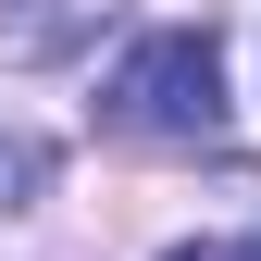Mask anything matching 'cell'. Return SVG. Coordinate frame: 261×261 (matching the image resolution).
<instances>
[{"label":"cell","instance_id":"6da1fadb","mask_svg":"<svg viewBox=\"0 0 261 261\" xmlns=\"http://www.w3.org/2000/svg\"><path fill=\"white\" fill-rule=\"evenodd\" d=\"M112 124L124 137H212L224 124V50H212V25H149L137 50L112 62Z\"/></svg>","mask_w":261,"mask_h":261},{"label":"cell","instance_id":"7a4b0ae2","mask_svg":"<svg viewBox=\"0 0 261 261\" xmlns=\"http://www.w3.org/2000/svg\"><path fill=\"white\" fill-rule=\"evenodd\" d=\"M50 174H62V149L38 137V124H0V212H25Z\"/></svg>","mask_w":261,"mask_h":261},{"label":"cell","instance_id":"3957f363","mask_svg":"<svg viewBox=\"0 0 261 261\" xmlns=\"http://www.w3.org/2000/svg\"><path fill=\"white\" fill-rule=\"evenodd\" d=\"M174 261H261V237H187Z\"/></svg>","mask_w":261,"mask_h":261}]
</instances>
